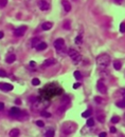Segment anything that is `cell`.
Returning a JSON list of instances; mask_svg holds the SVG:
<instances>
[{"label":"cell","instance_id":"obj_1","mask_svg":"<svg viewBox=\"0 0 125 137\" xmlns=\"http://www.w3.org/2000/svg\"><path fill=\"white\" fill-rule=\"evenodd\" d=\"M95 62L100 68H105L108 67L109 63H110V57H109V55H107V54H101L96 57Z\"/></svg>","mask_w":125,"mask_h":137},{"label":"cell","instance_id":"obj_2","mask_svg":"<svg viewBox=\"0 0 125 137\" xmlns=\"http://www.w3.org/2000/svg\"><path fill=\"white\" fill-rule=\"evenodd\" d=\"M49 101L48 100H42V99H35V101L33 102L32 105V110L34 111H44L46 108L49 106Z\"/></svg>","mask_w":125,"mask_h":137},{"label":"cell","instance_id":"obj_3","mask_svg":"<svg viewBox=\"0 0 125 137\" xmlns=\"http://www.w3.org/2000/svg\"><path fill=\"white\" fill-rule=\"evenodd\" d=\"M54 47L60 54H64L66 53V45H65V40L63 38H57L54 41Z\"/></svg>","mask_w":125,"mask_h":137},{"label":"cell","instance_id":"obj_4","mask_svg":"<svg viewBox=\"0 0 125 137\" xmlns=\"http://www.w3.org/2000/svg\"><path fill=\"white\" fill-rule=\"evenodd\" d=\"M76 129V125L74 122H70V121H68V122H65L64 125L62 126V132L64 134H71L73 133V132L75 131Z\"/></svg>","mask_w":125,"mask_h":137},{"label":"cell","instance_id":"obj_5","mask_svg":"<svg viewBox=\"0 0 125 137\" xmlns=\"http://www.w3.org/2000/svg\"><path fill=\"white\" fill-rule=\"evenodd\" d=\"M68 55L70 56L71 59L74 61V63H77L78 61H81V59H82L81 54H80V53H78L76 50H74V49L69 50V51H68Z\"/></svg>","mask_w":125,"mask_h":137},{"label":"cell","instance_id":"obj_6","mask_svg":"<svg viewBox=\"0 0 125 137\" xmlns=\"http://www.w3.org/2000/svg\"><path fill=\"white\" fill-rule=\"evenodd\" d=\"M38 7H39L42 11H48L50 9V4L47 0H39L38 1Z\"/></svg>","mask_w":125,"mask_h":137},{"label":"cell","instance_id":"obj_7","mask_svg":"<svg viewBox=\"0 0 125 137\" xmlns=\"http://www.w3.org/2000/svg\"><path fill=\"white\" fill-rule=\"evenodd\" d=\"M25 31H27V26H25V25H22V26H20V27H18V29L15 30L14 35L16 37H21V36H24V35Z\"/></svg>","mask_w":125,"mask_h":137},{"label":"cell","instance_id":"obj_8","mask_svg":"<svg viewBox=\"0 0 125 137\" xmlns=\"http://www.w3.org/2000/svg\"><path fill=\"white\" fill-rule=\"evenodd\" d=\"M96 88H98V90L100 91L102 94H106L107 93V88H106L105 83H104L102 80L98 81V83H96Z\"/></svg>","mask_w":125,"mask_h":137},{"label":"cell","instance_id":"obj_9","mask_svg":"<svg viewBox=\"0 0 125 137\" xmlns=\"http://www.w3.org/2000/svg\"><path fill=\"white\" fill-rule=\"evenodd\" d=\"M21 115V111L19 110L18 108H16V106H14V108H12L11 110H10V116H12V117H19V116Z\"/></svg>","mask_w":125,"mask_h":137},{"label":"cell","instance_id":"obj_10","mask_svg":"<svg viewBox=\"0 0 125 137\" xmlns=\"http://www.w3.org/2000/svg\"><path fill=\"white\" fill-rule=\"evenodd\" d=\"M0 90L4 91V92H10V91L13 90V85L10 84V83H2V82H0Z\"/></svg>","mask_w":125,"mask_h":137},{"label":"cell","instance_id":"obj_11","mask_svg":"<svg viewBox=\"0 0 125 137\" xmlns=\"http://www.w3.org/2000/svg\"><path fill=\"white\" fill-rule=\"evenodd\" d=\"M62 4L64 6V10H65L66 12L71 11V4H70V2H69L68 0H62Z\"/></svg>","mask_w":125,"mask_h":137},{"label":"cell","instance_id":"obj_12","mask_svg":"<svg viewBox=\"0 0 125 137\" xmlns=\"http://www.w3.org/2000/svg\"><path fill=\"white\" fill-rule=\"evenodd\" d=\"M54 63H56V60L53 59V58H49V59H47L42 63V67H50V65L54 64Z\"/></svg>","mask_w":125,"mask_h":137},{"label":"cell","instance_id":"obj_13","mask_svg":"<svg viewBox=\"0 0 125 137\" xmlns=\"http://www.w3.org/2000/svg\"><path fill=\"white\" fill-rule=\"evenodd\" d=\"M52 26H53V23H52V22H50V21H46V22H44V23L42 24V29L45 30V31L50 30Z\"/></svg>","mask_w":125,"mask_h":137},{"label":"cell","instance_id":"obj_14","mask_svg":"<svg viewBox=\"0 0 125 137\" xmlns=\"http://www.w3.org/2000/svg\"><path fill=\"white\" fill-rule=\"evenodd\" d=\"M20 134V131L18 129H12L11 131H10V136L11 137H18Z\"/></svg>","mask_w":125,"mask_h":137},{"label":"cell","instance_id":"obj_15","mask_svg":"<svg viewBox=\"0 0 125 137\" xmlns=\"http://www.w3.org/2000/svg\"><path fill=\"white\" fill-rule=\"evenodd\" d=\"M16 60V56H15L14 54H10L9 56H7L6 58V63H13Z\"/></svg>","mask_w":125,"mask_h":137},{"label":"cell","instance_id":"obj_16","mask_svg":"<svg viewBox=\"0 0 125 137\" xmlns=\"http://www.w3.org/2000/svg\"><path fill=\"white\" fill-rule=\"evenodd\" d=\"M40 42H42V41H40L39 38H33L32 41H31V47H36L37 45L40 43Z\"/></svg>","mask_w":125,"mask_h":137},{"label":"cell","instance_id":"obj_17","mask_svg":"<svg viewBox=\"0 0 125 137\" xmlns=\"http://www.w3.org/2000/svg\"><path fill=\"white\" fill-rule=\"evenodd\" d=\"M47 47H48V44L46 43V42H40V43L36 47V50L37 51H44V50L47 49Z\"/></svg>","mask_w":125,"mask_h":137},{"label":"cell","instance_id":"obj_18","mask_svg":"<svg viewBox=\"0 0 125 137\" xmlns=\"http://www.w3.org/2000/svg\"><path fill=\"white\" fill-rule=\"evenodd\" d=\"M63 27L65 30H70V27H71V22H70V20H65V21L63 22Z\"/></svg>","mask_w":125,"mask_h":137},{"label":"cell","instance_id":"obj_19","mask_svg":"<svg viewBox=\"0 0 125 137\" xmlns=\"http://www.w3.org/2000/svg\"><path fill=\"white\" fill-rule=\"evenodd\" d=\"M121 67H122L121 61H119V60H116V61H113V68H116L117 71H119L120 68H121Z\"/></svg>","mask_w":125,"mask_h":137},{"label":"cell","instance_id":"obj_20","mask_svg":"<svg viewBox=\"0 0 125 137\" xmlns=\"http://www.w3.org/2000/svg\"><path fill=\"white\" fill-rule=\"evenodd\" d=\"M54 135H55V133H54V131H53V130H48L45 133L46 137H54Z\"/></svg>","mask_w":125,"mask_h":137},{"label":"cell","instance_id":"obj_21","mask_svg":"<svg viewBox=\"0 0 125 137\" xmlns=\"http://www.w3.org/2000/svg\"><path fill=\"white\" fill-rule=\"evenodd\" d=\"M90 115H91V111L90 110H87V111H85L84 113H82V117H84V118H89V117H90Z\"/></svg>","mask_w":125,"mask_h":137},{"label":"cell","instance_id":"obj_22","mask_svg":"<svg viewBox=\"0 0 125 137\" xmlns=\"http://www.w3.org/2000/svg\"><path fill=\"white\" fill-rule=\"evenodd\" d=\"M82 42H83V35H78V36L75 38V43L76 44H81Z\"/></svg>","mask_w":125,"mask_h":137},{"label":"cell","instance_id":"obj_23","mask_svg":"<svg viewBox=\"0 0 125 137\" xmlns=\"http://www.w3.org/2000/svg\"><path fill=\"white\" fill-rule=\"evenodd\" d=\"M87 126H94V119H93V118L89 117V118L87 119Z\"/></svg>","mask_w":125,"mask_h":137},{"label":"cell","instance_id":"obj_24","mask_svg":"<svg viewBox=\"0 0 125 137\" xmlns=\"http://www.w3.org/2000/svg\"><path fill=\"white\" fill-rule=\"evenodd\" d=\"M40 115H42V117H48V118L51 117V114H50L49 112H47V111H45V110L40 112Z\"/></svg>","mask_w":125,"mask_h":137},{"label":"cell","instance_id":"obj_25","mask_svg":"<svg viewBox=\"0 0 125 137\" xmlns=\"http://www.w3.org/2000/svg\"><path fill=\"white\" fill-rule=\"evenodd\" d=\"M73 75H74V77H75V79H77V80H80L81 78H82V74L78 71H75L74 73H73Z\"/></svg>","mask_w":125,"mask_h":137},{"label":"cell","instance_id":"obj_26","mask_svg":"<svg viewBox=\"0 0 125 137\" xmlns=\"http://www.w3.org/2000/svg\"><path fill=\"white\" fill-rule=\"evenodd\" d=\"M32 84H33V85H39V84H40L39 79H38V78H34V79L32 80Z\"/></svg>","mask_w":125,"mask_h":137},{"label":"cell","instance_id":"obj_27","mask_svg":"<svg viewBox=\"0 0 125 137\" xmlns=\"http://www.w3.org/2000/svg\"><path fill=\"white\" fill-rule=\"evenodd\" d=\"M116 105H117V106H119V108H125V102H124V100L118 101Z\"/></svg>","mask_w":125,"mask_h":137},{"label":"cell","instance_id":"obj_28","mask_svg":"<svg viewBox=\"0 0 125 137\" xmlns=\"http://www.w3.org/2000/svg\"><path fill=\"white\" fill-rule=\"evenodd\" d=\"M120 121V117H118V116H113V118H111V122L113 123H118Z\"/></svg>","mask_w":125,"mask_h":137},{"label":"cell","instance_id":"obj_29","mask_svg":"<svg viewBox=\"0 0 125 137\" xmlns=\"http://www.w3.org/2000/svg\"><path fill=\"white\" fill-rule=\"evenodd\" d=\"M120 32L125 33V23H124V22H122V23L120 24Z\"/></svg>","mask_w":125,"mask_h":137},{"label":"cell","instance_id":"obj_30","mask_svg":"<svg viewBox=\"0 0 125 137\" xmlns=\"http://www.w3.org/2000/svg\"><path fill=\"white\" fill-rule=\"evenodd\" d=\"M6 76H7V74H6V71L0 68V77H6Z\"/></svg>","mask_w":125,"mask_h":137},{"label":"cell","instance_id":"obj_31","mask_svg":"<svg viewBox=\"0 0 125 137\" xmlns=\"http://www.w3.org/2000/svg\"><path fill=\"white\" fill-rule=\"evenodd\" d=\"M36 125L38 126H40V128H44V126H45V123H44V121H42V120H37L36 121Z\"/></svg>","mask_w":125,"mask_h":137},{"label":"cell","instance_id":"obj_32","mask_svg":"<svg viewBox=\"0 0 125 137\" xmlns=\"http://www.w3.org/2000/svg\"><path fill=\"white\" fill-rule=\"evenodd\" d=\"M7 4V0H0V7H3Z\"/></svg>","mask_w":125,"mask_h":137},{"label":"cell","instance_id":"obj_33","mask_svg":"<svg viewBox=\"0 0 125 137\" xmlns=\"http://www.w3.org/2000/svg\"><path fill=\"white\" fill-rule=\"evenodd\" d=\"M94 101H95L96 103H102L103 102V99H102L101 97H99V96H96V97H94Z\"/></svg>","mask_w":125,"mask_h":137},{"label":"cell","instance_id":"obj_34","mask_svg":"<svg viewBox=\"0 0 125 137\" xmlns=\"http://www.w3.org/2000/svg\"><path fill=\"white\" fill-rule=\"evenodd\" d=\"M96 119H98L100 122H104V119H105V116L104 115H99L98 117H96Z\"/></svg>","mask_w":125,"mask_h":137},{"label":"cell","instance_id":"obj_35","mask_svg":"<svg viewBox=\"0 0 125 137\" xmlns=\"http://www.w3.org/2000/svg\"><path fill=\"white\" fill-rule=\"evenodd\" d=\"M99 137H107V133L106 132H102V133H100Z\"/></svg>","mask_w":125,"mask_h":137},{"label":"cell","instance_id":"obj_36","mask_svg":"<svg viewBox=\"0 0 125 137\" xmlns=\"http://www.w3.org/2000/svg\"><path fill=\"white\" fill-rule=\"evenodd\" d=\"M81 87V84L78 82H76V83H74V84H73V89H78Z\"/></svg>","mask_w":125,"mask_h":137},{"label":"cell","instance_id":"obj_37","mask_svg":"<svg viewBox=\"0 0 125 137\" xmlns=\"http://www.w3.org/2000/svg\"><path fill=\"white\" fill-rule=\"evenodd\" d=\"M110 132H111V133H116V132H117V129L114 128V126H111V128H110Z\"/></svg>","mask_w":125,"mask_h":137},{"label":"cell","instance_id":"obj_38","mask_svg":"<svg viewBox=\"0 0 125 137\" xmlns=\"http://www.w3.org/2000/svg\"><path fill=\"white\" fill-rule=\"evenodd\" d=\"M4 109V105H3V102H0V111H2Z\"/></svg>","mask_w":125,"mask_h":137},{"label":"cell","instance_id":"obj_39","mask_svg":"<svg viewBox=\"0 0 125 137\" xmlns=\"http://www.w3.org/2000/svg\"><path fill=\"white\" fill-rule=\"evenodd\" d=\"M3 36H4V33L2 32V31H0V39H2V38H3Z\"/></svg>","mask_w":125,"mask_h":137},{"label":"cell","instance_id":"obj_40","mask_svg":"<svg viewBox=\"0 0 125 137\" xmlns=\"http://www.w3.org/2000/svg\"><path fill=\"white\" fill-rule=\"evenodd\" d=\"M122 93H123V100L125 102V90H122Z\"/></svg>","mask_w":125,"mask_h":137},{"label":"cell","instance_id":"obj_41","mask_svg":"<svg viewBox=\"0 0 125 137\" xmlns=\"http://www.w3.org/2000/svg\"><path fill=\"white\" fill-rule=\"evenodd\" d=\"M16 103H17V105H20V103H21V100H19V99H16Z\"/></svg>","mask_w":125,"mask_h":137},{"label":"cell","instance_id":"obj_42","mask_svg":"<svg viewBox=\"0 0 125 137\" xmlns=\"http://www.w3.org/2000/svg\"><path fill=\"white\" fill-rule=\"evenodd\" d=\"M116 1H118V2H122L123 0H116Z\"/></svg>","mask_w":125,"mask_h":137},{"label":"cell","instance_id":"obj_43","mask_svg":"<svg viewBox=\"0 0 125 137\" xmlns=\"http://www.w3.org/2000/svg\"><path fill=\"white\" fill-rule=\"evenodd\" d=\"M73 1H76V0H73Z\"/></svg>","mask_w":125,"mask_h":137},{"label":"cell","instance_id":"obj_44","mask_svg":"<svg viewBox=\"0 0 125 137\" xmlns=\"http://www.w3.org/2000/svg\"><path fill=\"white\" fill-rule=\"evenodd\" d=\"M124 117H125V115H124Z\"/></svg>","mask_w":125,"mask_h":137},{"label":"cell","instance_id":"obj_45","mask_svg":"<svg viewBox=\"0 0 125 137\" xmlns=\"http://www.w3.org/2000/svg\"><path fill=\"white\" fill-rule=\"evenodd\" d=\"M122 137H123V136H122Z\"/></svg>","mask_w":125,"mask_h":137}]
</instances>
